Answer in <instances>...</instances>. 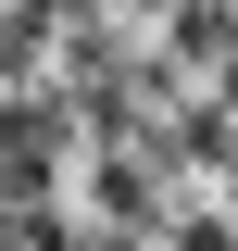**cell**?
<instances>
[{
	"label": "cell",
	"mask_w": 238,
	"mask_h": 251,
	"mask_svg": "<svg viewBox=\"0 0 238 251\" xmlns=\"http://www.w3.org/2000/svg\"><path fill=\"white\" fill-rule=\"evenodd\" d=\"M176 251H238V214H226V226H213V214H201V226H176Z\"/></svg>",
	"instance_id": "6da1fadb"
}]
</instances>
